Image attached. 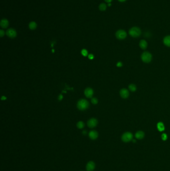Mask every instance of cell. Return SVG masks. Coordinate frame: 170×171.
I'll list each match as a JSON object with an SVG mask.
<instances>
[{
  "label": "cell",
  "instance_id": "ac0fdd59",
  "mask_svg": "<svg viewBox=\"0 0 170 171\" xmlns=\"http://www.w3.org/2000/svg\"><path fill=\"white\" fill-rule=\"evenodd\" d=\"M107 5L104 3H101L99 6V9L101 11H105L106 10Z\"/></svg>",
  "mask_w": 170,
  "mask_h": 171
},
{
  "label": "cell",
  "instance_id": "30bf717a",
  "mask_svg": "<svg viewBox=\"0 0 170 171\" xmlns=\"http://www.w3.org/2000/svg\"><path fill=\"white\" fill-rule=\"evenodd\" d=\"M84 94L87 98H90L92 97L93 95V91L92 89L88 88L86 89L84 91Z\"/></svg>",
  "mask_w": 170,
  "mask_h": 171
},
{
  "label": "cell",
  "instance_id": "8992f818",
  "mask_svg": "<svg viewBox=\"0 0 170 171\" xmlns=\"http://www.w3.org/2000/svg\"><path fill=\"white\" fill-rule=\"evenodd\" d=\"M6 34L9 37L11 38H14L16 36V32L15 30L12 28L8 29L6 32Z\"/></svg>",
  "mask_w": 170,
  "mask_h": 171
},
{
  "label": "cell",
  "instance_id": "f546056e",
  "mask_svg": "<svg viewBox=\"0 0 170 171\" xmlns=\"http://www.w3.org/2000/svg\"><path fill=\"white\" fill-rule=\"evenodd\" d=\"M1 99H2V100H6V97H4V96H3V97H2V98H1Z\"/></svg>",
  "mask_w": 170,
  "mask_h": 171
},
{
  "label": "cell",
  "instance_id": "7c38bea8",
  "mask_svg": "<svg viewBox=\"0 0 170 171\" xmlns=\"http://www.w3.org/2000/svg\"><path fill=\"white\" fill-rule=\"evenodd\" d=\"M144 136H145L144 133L141 131L137 132L135 134V137L139 140L142 139L144 137Z\"/></svg>",
  "mask_w": 170,
  "mask_h": 171
},
{
  "label": "cell",
  "instance_id": "ba28073f",
  "mask_svg": "<svg viewBox=\"0 0 170 171\" xmlns=\"http://www.w3.org/2000/svg\"><path fill=\"white\" fill-rule=\"evenodd\" d=\"M120 95L123 99H127L129 96V91L126 89H122L120 91Z\"/></svg>",
  "mask_w": 170,
  "mask_h": 171
},
{
  "label": "cell",
  "instance_id": "f1b7e54d",
  "mask_svg": "<svg viewBox=\"0 0 170 171\" xmlns=\"http://www.w3.org/2000/svg\"><path fill=\"white\" fill-rule=\"evenodd\" d=\"M118 1L120 2H124L126 1V0H118Z\"/></svg>",
  "mask_w": 170,
  "mask_h": 171
},
{
  "label": "cell",
  "instance_id": "484cf974",
  "mask_svg": "<svg viewBox=\"0 0 170 171\" xmlns=\"http://www.w3.org/2000/svg\"><path fill=\"white\" fill-rule=\"evenodd\" d=\"M88 58L90 60H92L93 58H94V56L92 54H90L88 55Z\"/></svg>",
  "mask_w": 170,
  "mask_h": 171
},
{
  "label": "cell",
  "instance_id": "83f0119b",
  "mask_svg": "<svg viewBox=\"0 0 170 171\" xmlns=\"http://www.w3.org/2000/svg\"><path fill=\"white\" fill-rule=\"evenodd\" d=\"M62 98H63V96L61 95H60L59 96V98H58V99H59V100H61L62 99Z\"/></svg>",
  "mask_w": 170,
  "mask_h": 171
},
{
  "label": "cell",
  "instance_id": "d4e9b609",
  "mask_svg": "<svg viewBox=\"0 0 170 171\" xmlns=\"http://www.w3.org/2000/svg\"><path fill=\"white\" fill-rule=\"evenodd\" d=\"M122 63L121 62H119L117 64V66L118 67H121L122 66Z\"/></svg>",
  "mask_w": 170,
  "mask_h": 171
},
{
  "label": "cell",
  "instance_id": "2e32d148",
  "mask_svg": "<svg viewBox=\"0 0 170 171\" xmlns=\"http://www.w3.org/2000/svg\"><path fill=\"white\" fill-rule=\"evenodd\" d=\"M157 128H158V130L160 132H162V131H164V130H165V126H164V124L163 123H162V122L158 123V124H157Z\"/></svg>",
  "mask_w": 170,
  "mask_h": 171
},
{
  "label": "cell",
  "instance_id": "d6a6232c",
  "mask_svg": "<svg viewBox=\"0 0 170 171\" xmlns=\"http://www.w3.org/2000/svg\"><path fill=\"white\" fill-rule=\"evenodd\" d=\"M133 142H134V143H135V142H136V140H133Z\"/></svg>",
  "mask_w": 170,
  "mask_h": 171
},
{
  "label": "cell",
  "instance_id": "277c9868",
  "mask_svg": "<svg viewBox=\"0 0 170 171\" xmlns=\"http://www.w3.org/2000/svg\"><path fill=\"white\" fill-rule=\"evenodd\" d=\"M127 33L124 30H118L115 36L116 38L119 40H124L127 37Z\"/></svg>",
  "mask_w": 170,
  "mask_h": 171
},
{
  "label": "cell",
  "instance_id": "7a4b0ae2",
  "mask_svg": "<svg viewBox=\"0 0 170 171\" xmlns=\"http://www.w3.org/2000/svg\"><path fill=\"white\" fill-rule=\"evenodd\" d=\"M77 106L79 110L83 111L87 109L88 108L89 103L86 100L81 99L78 102Z\"/></svg>",
  "mask_w": 170,
  "mask_h": 171
},
{
  "label": "cell",
  "instance_id": "ffe728a7",
  "mask_svg": "<svg viewBox=\"0 0 170 171\" xmlns=\"http://www.w3.org/2000/svg\"><path fill=\"white\" fill-rule=\"evenodd\" d=\"M77 128H78V129H82V128H84V124L83 123V122L80 121V122H79L77 123Z\"/></svg>",
  "mask_w": 170,
  "mask_h": 171
},
{
  "label": "cell",
  "instance_id": "e0dca14e",
  "mask_svg": "<svg viewBox=\"0 0 170 171\" xmlns=\"http://www.w3.org/2000/svg\"><path fill=\"white\" fill-rule=\"evenodd\" d=\"M37 25L36 23L35 22H31L29 24V28L31 30H35L37 28Z\"/></svg>",
  "mask_w": 170,
  "mask_h": 171
},
{
  "label": "cell",
  "instance_id": "8fae6325",
  "mask_svg": "<svg viewBox=\"0 0 170 171\" xmlns=\"http://www.w3.org/2000/svg\"><path fill=\"white\" fill-rule=\"evenodd\" d=\"M89 137L91 140H94L98 138V134L95 131H91L89 133Z\"/></svg>",
  "mask_w": 170,
  "mask_h": 171
},
{
  "label": "cell",
  "instance_id": "3957f363",
  "mask_svg": "<svg viewBox=\"0 0 170 171\" xmlns=\"http://www.w3.org/2000/svg\"><path fill=\"white\" fill-rule=\"evenodd\" d=\"M152 59V56L151 54L148 52H145L141 55V59L144 63H150Z\"/></svg>",
  "mask_w": 170,
  "mask_h": 171
},
{
  "label": "cell",
  "instance_id": "9a60e30c",
  "mask_svg": "<svg viewBox=\"0 0 170 171\" xmlns=\"http://www.w3.org/2000/svg\"><path fill=\"white\" fill-rule=\"evenodd\" d=\"M139 46L142 49L145 50L147 48V46H148V44L145 40H142L140 41V42L139 43Z\"/></svg>",
  "mask_w": 170,
  "mask_h": 171
},
{
  "label": "cell",
  "instance_id": "603a6c76",
  "mask_svg": "<svg viewBox=\"0 0 170 171\" xmlns=\"http://www.w3.org/2000/svg\"><path fill=\"white\" fill-rule=\"evenodd\" d=\"M91 102H92V104L96 105L98 103V100L95 98H93L91 99Z\"/></svg>",
  "mask_w": 170,
  "mask_h": 171
},
{
  "label": "cell",
  "instance_id": "52a82bcc",
  "mask_svg": "<svg viewBox=\"0 0 170 171\" xmlns=\"http://www.w3.org/2000/svg\"><path fill=\"white\" fill-rule=\"evenodd\" d=\"M98 124V121L96 119H90L87 122V125L90 128H93L95 127Z\"/></svg>",
  "mask_w": 170,
  "mask_h": 171
},
{
  "label": "cell",
  "instance_id": "4dcf8cb0",
  "mask_svg": "<svg viewBox=\"0 0 170 171\" xmlns=\"http://www.w3.org/2000/svg\"><path fill=\"white\" fill-rule=\"evenodd\" d=\"M83 134H84V135H85L86 134V131H83Z\"/></svg>",
  "mask_w": 170,
  "mask_h": 171
},
{
  "label": "cell",
  "instance_id": "44dd1931",
  "mask_svg": "<svg viewBox=\"0 0 170 171\" xmlns=\"http://www.w3.org/2000/svg\"><path fill=\"white\" fill-rule=\"evenodd\" d=\"M81 54L82 55L84 56V57H86L88 55V52H87V51L85 49H83L81 51Z\"/></svg>",
  "mask_w": 170,
  "mask_h": 171
},
{
  "label": "cell",
  "instance_id": "5bb4252c",
  "mask_svg": "<svg viewBox=\"0 0 170 171\" xmlns=\"http://www.w3.org/2000/svg\"><path fill=\"white\" fill-rule=\"evenodd\" d=\"M0 25L3 28H7L9 26V22L7 19H3L0 23Z\"/></svg>",
  "mask_w": 170,
  "mask_h": 171
},
{
  "label": "cell",
  "instance_id": "4fadbf2b",
  "mask_svg": "<svg viewBox=\"0 0 170 171\" xmlns=\"http://www.w3.org/2000/svg\"><path fill=\"white\" fill-rule=\"evenodd\" d=\"M163 43L166 46L170 47V35L167 36L164 38Z\"/></svg>",
  "mask_w": 170,
  "mask_h": 171
},
{
  "label": "cell",
  "instance_id": "7402d4cb",
  "mask_svg": "<svg viewBox=\"0 0 170 171\" xmlns=\"http://www.w3.org/2000/svg\"><path fill=\"white\" fill-rule=\"evenodd\" d=\"M161 138H162V140H163V141H166V140H167V138H168V136H167V135L166 134L164 133V134H163L162 135Z\"/></svg>",
  "mask_w": 170,
  "mask_h": 171
},
{
  "label": "cell",
  "instance_id": "6da1fadb",
  "mask_svg": "<svg viewBox=\"0 0 170 171\" xmlns=\"http://www.w3.org/2000/svg\"><path fill=\"white\" fill-rule=\"evenodd\" d=\"M129 34L133 38H137L141 35V30L138 27H133L129 30Z\"/></svg>",
  "mask_w": 170,
  "mask_h": 171
},
{
  "label": "cell",
  "instance_id": "4316f807",
  "mask_svg": "<svg viewBox=\"0 0 170 171\" xmlns=\"http://www.w3.org/2000/svg\"><path fill=\"white\" fill-rule=\"evenodd\" d=\"M104 1L107 3H110L113 1V0H104Z\"/></svg>",
  "mask_w": 170,
  "mask_h": 171
},
{
  "label": "cell",
  "instance_id": "5b68a950",
  "mask_svg": "<svg viewBox=\"0 0 170 171\" xmlns=\"http://www.w3.org/2000/svg\"><path fill=\"white\" fill-rule=\"evenodd\" d=\"M133 136V134L130 132H126L123 134L121 137L122 140L125 143L129 142L132 140Z\"/></svg>",
  "mask_w": 170,
  "mask_h": 171
},
{
  "label": "cell",
  "instance_id": "cb8c5ba5",
  "mask_svg": "<svg viewBox=\"0 0 170 171\" xmlns=\"http://www.w3.org/2000/svg\"><path fill=\"white\" fill-rule=\"evenodd\" d=\"M5 35V32L3 30H0V37H3Z\"/></svg>",
  "mask_w": 170,
  "mask_h": 171
},
{
  "label": "cell",
  "instance_id": "d6986e66",
  "mask_svg": "<svg viewBox=\"0 0 170 171\" xmlns=\"http://www.w3.org/2000/svg\"><path fill=\"white\" fill-rule=\"evenodd\" d=\"M129 89L132 92H135L137 89V87L134 84H130L129 86Z\"/></svg>",
  "mask_w": 170,
  "mask_h": 171
},
{
  "label": "cell",
  "instance_id": "1f68e13d",
  "mask_svg": "<svg viewBox=\"0 0 170 171\" xmlns=\"http://www.w3.org/2000/svg\"><path fill=\"white\" fill-rule=\"evenodd\" d=\"M111 6V3H108V6L110 7Z\"/></svg>",
  "mask_w": 170,
  "mask_h": 171
},
{
  "label": "cell",
  "instance_id": "9c48e42d",
  "mask_svg": "<svg viewBox=\"0 0 170 171\" xmlns=\"http://www.w3.org/2000/svg\"><path fill=\"white\" fill-rule=\"evenodd\" d=\"M95 168V164L93 161H89L87 163L86 169L87 171H93Z\"/></svg>",
  "mask_w": 170,
  "mask_h": 171
}]
</instances>
